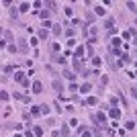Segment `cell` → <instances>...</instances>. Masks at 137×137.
<instances>
[{
    "mask_svg": "<svg viewBox=\"0 0 137 137\" xmlns=\"http://www.w3.org/2000/svg\"><path fill=\"white\" fill-rule=\"evenodd\" d=\"M33 92H41V82H35V84H33Z\"/></svg>",
    "mask_w": 137,
    "mask_h": 137,
    "instance_id": "cell-1",
    "label": "cell"
},
{
    "mask_svg": "<svg viewBox=\"0 0 137 137\" xmlns=\"http://www.w3.org/2000/svg\"><path fill=\"white\" fill-rule=\"evenodd\" d=\"M53 88H55V90H61V82H57V80H55V82H53Z\"/></svg>",
    "mask_w": 137,
    "mask_h": 137,
    "instance_id": "cell-2",
    "label": "cell"
},
{
    "mask_svg": "<svg viewBox=\"0 0 137 137\" xmlns=\"http://www.w3.org/2000/svg\"><path fill=\"white\" fill-rule=\"evenodd\" d=\"M111 117H119V108H113V111H111Z\"/></svg>",
    "mask_w": 137,
    "mask_h": 137,
    "instance_id": "cell-3",
    "label": "cell"
}]
</instances>
